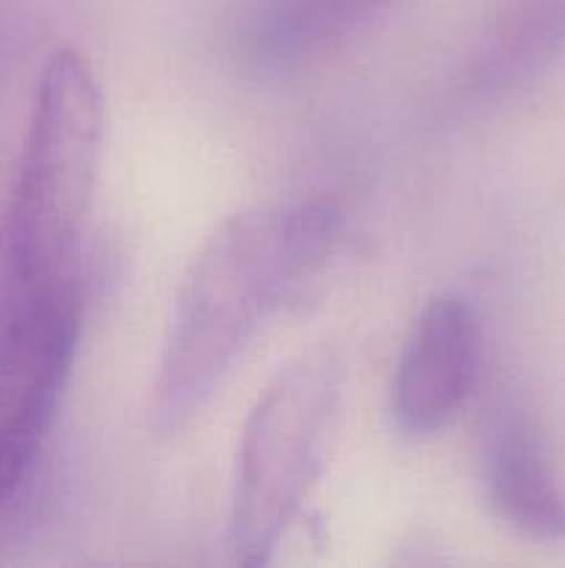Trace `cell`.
I'll list each match as a JSON object with an SVG mask.
<instances>
[{"label": "cell", "instance_id": "1", "mask_svg": "<svg viewBox=\"0 0 565 568\" xmlns=\"http://www.w3.org/2000/svg\"><path fill=\"white\" fill-rule=\"evenodd\" d=\"M341 211L327 200L260 205L222 222L177 292L153 383V433L172 438L210 403L264 322L332 255Z\"/></svg>", "mask_w": 565, "mask_h": 568}, {"label": "cell", "instance_id": "2", "mask_svg": "<svg viewBox=\"0 0 565 568\" xmlns=\"http://www.w3.org/2000/svg\"><path fill=\"white\" fill-rule=\"evenodd\" d=\"M103 94L75 50L39 75L20 166L0 211V297L70 281L103 159Z\"/></svg>", "mask_w": 565, "mask_h": 568}, {"label": "cell", "instance_id": "3", "mask_svg": "<svg viewBox=\"0 0 565 568\" xmlns=\"http://www.w3.org/2000/svg\"><path fill=\"white\" fill-rule=\"evenodd\" d=\"M347 369L332 349L288 364L244 422L230 505L238 564L264 566L325 471L343 408Z\"/></svg>", "mask_w": 565, "mask_h": 568}, {"label": "cell", "instance_id": "4", "mask_svg": "<svg viewBox=\"0 0 565 568\" xmlns=\"http://www.w3.org/2000/svg\"><path fill=\"white\" fill-rule=\"evenodd\" d=\"M81 336L72 281L0 297V514L31 475L70 383Z\"/></svg>", "mask_w": 565, "mask_h": 568}, {"label": "cell", "instance_id": "5", "mask_svg": "<svg viewBox=\"0 0 565 568\" xmlns=\"http://www.w3.org/2000/svg\"><path fill=\"white\" fill-rule=\"evenodd\" d=\"M482 333L474 305L438 294L408 333L391 386V410L408 436H432L454 419L480 375Z\"/></svg>", "mask_w": 565, "mask_h": 568}, {"label": "cell", "instance_id": "6", "mask_svg": "<svg viewBox=\"0 0 565 568\" xmlns=\"http://www.w3.org/2000/svg\"><path fill=\"white\" fill-rule=\"evenodd\" d=\"M480 477L487 508L504 527L535 544L565 541V491L521 410L504 408L487 422Z\"/></svg>", "mask_w": 565, "mask_h": 568}, {"label": "cell", "instance_id": "7", "mask_svg": "<svg viewBox=\"0 0 565 568\" xmlns=\"http://www.w3.org/2000/svg\"><path fill=\"white\" fill-rule=\"evenodd\" d=\"M565 59V0H504L476 42L469 83L502 94Z\"/></svg>", "mask_w": 565, "mask_h": 568}, {"label": "cell", "instance_id": "8", "mask_svg": "<svg viewBox=\"0 0 565 568\" xmlns=\"http://www.w3.org/2000/svg\"><path fill=\"white\" fill-rule=\"evenodd\" d=\"M388 0H260L253 44L264 61L288 64L341 42Z\"/></svg>", "mask_w": 565, "mask_h": 568}]
</instances>
